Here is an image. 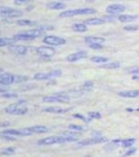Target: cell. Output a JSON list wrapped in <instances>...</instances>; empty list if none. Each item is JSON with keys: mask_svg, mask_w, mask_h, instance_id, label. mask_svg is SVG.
<instances>
[{"mask_svg": "<svg viewBox=\"0 0 139 157\" xmlns=\"http://www.w3.org/2000/svg\"><path fill=\"white\" fill-rule=\"evenodd\" d=\"M4 111L9 114H16V115H22L27 112L26 104L23 101H19L18 103L12 104V105L7 106L4 109Z\"/></svg>", "mask_w": 139, "mask_h": 157, "instance_id": "obj_1", "label": "cell"}, {"mask_svg": "<svg viewBox=\"0 0 139 157\" xmlns=\"http://www.w3.org/2000/svg\"><path fill=\"white\" fill-rule=\"evenodd\" d=\"M43 35V30L40 29H32V30H26L24 33L21 34L15 35L14 39L17 41H30L32 39H36V38L42 36Z\"/></svg>", "mask_w": 139, "mask_h": 157, "instance_id": "obj_2", "label": "cell"}, {"mask_svg": "<svg viewBox=\"0 0 139 157\" xmlns=\"http://www.w3.org/2000/svg\"><path fill=\"white\" fill-rule=\"evenodd\" d=\"M44 103H68L69 98L64 94H55V95H46L43 98Z\"/></svg>", "mask_w": 139, "mask_h": 157, "instance_id": "obj_3", "label": "cell"}, {"mask_svg": "<svg viewBox=\"0 0 139 157\" xmlns=\"http://www.w3.org/2000/svg\"><path fill=\"white\" fill-rule=\"evenodd\" d=\"M0 14L2 17H9V18H16V17H21L23 15V13L19 10H13L9 9V7L1 6L0 9Z\"/></svg>", "mask_w": 139, "mask_h": 157, "instance_id": "obj_4", "label": "cell"}, {"mask_svg": "<svg viewBox=\"0 0 139 157\" xmlns=\"http://www.w3.org/2000/svg\"><path fill=\"white\" fill-rule=\"evenodd\" d=\"M62 75L61 70H52L49 72H38L34 75L35 80H49L54 77H59Z\"/></svg>", "mask_w": 139, "mask_h": 157, "instance_id": "obj_5", "label": "cell"}, {"mask_svg": "<svg viewBox=\"0 0 139 157\" xmlns=\"http://www.w3.org/2000/svg\"><path fill=\"white\" fill-rule=\"evenodd\" d=\"M43 42L48 45H64L66 43V40L57 36H45L43 38Z\"/></svg>", "mask_w": 139, "mask_h": 157, "instance_id": "obj_6", "label": "cell"}, {"mask_svg": "<svg viewBox=\"0 0 139 157\" xmlns=\"http://www.w3.org/2000/svg\"><path fill=\"white\" fill-rule=\"evenodd\" d=\"M3 135H17V136H29L32 132L29 129H23V130H14V129H7L2 132Z\"/></svg>", "mask_w": 139, "mask_h": 157, "instance_id": "obj_7", "label": "cell"}, {"mask_svg": "<svg viewBox=\"0 0 139 157\" xmlns=\"http://www.w3.org/2000/svg\"><path fill=\"white\" fill-rule=\"evenodd\" d=\"M55 50L50 46H40L37 48V54L42 58H51Z\"/></svg>", "mask_w": 139, "mask_h": 157, "instance_id": "obj_8", "label": "cell"}, {"mask_svg": "<svg viewBox=\"0 0 139 157\" xmlns=\"http://www.w3.org/2000/svg\"><path fill=\"white\" fill-rule=\"evenodd\" d=\"M106 141H107V138L106 137H92V138L81 140L77 143V145L79 146H90V145H96V144L106 143Z\"/></svg>", "mask_w": 139, "mask_h": 157, "instance_id": "obj_9", "label": "cell"}, {"mask_svg": "<svg viewBox=\"0 0 139 157\" xmlns=\"http://www.w3.org/2000/svg\"><path fill=\"white\" fill-rule=\"evenodd\" d=\"M15 78L16 75H11V73H1L0 75V84L1 85H11L15 83Z\"/></svg>", "mask_w": 139, "mask_h": 157, "instance_id": "obj_10", "label": "cell"}, {"mask_svg": "<svg viewBox=\"0 0 139 157\" xmlns=\"http://www.w3.org/2000/svg\"><path fill=\"white\" fill-rule=\"evenodd\" d=\"M126 10V6H122V4H111L106 9L109 14H117V13H121Z\"/></svg>", "mask_w": 139, "mask_h": 157, "instance_id": "obj_11", "label": "cell"}, {"mask_svg": "<svg viewBox=\"0 0 139 157\" xmlns=\"http://www.w3.org/2000/svg\"><path fill=\"white\" fill-rule=\"evenodd\" d=\"M86 56H87V52H75V54L68 56L67 61L68 62H75V61L84 59V58H86Z\"/></svg>", "mask_w": 139, "mask_h": 157, "instance_id": "obj_12", "label": "cell"}, {"mask_svg": "<svg viewBox=\"0 0 139 157\" xmlns=\"http://www.w3.org/2000/svg\"><path fill=\"white\" fill-rule=\"evenodd\" d=\"M118 94L121 98H137L139 95V90H126V91H121Z\"/></svg>", "mask_w": 139, "mask_h": 157, "instance_id": "obj_13", "label": "cell"}, {"mask_svg": "<svg viewBox=\"0 0 139 157\" xmlns=\"http://www.w3.org/2000/svg\"><path fill=\"white\" fill-rule=\"evenodd\" d=\"M105 38H100V37H86L85 38V42L89 45L92 44H102L105 42Z\"/></svg>", "mask_w": 139, "mask_h": 157, "instance_id": "obj_14", "label": "cell"}, {"mask_svg": "<svg viewBox=\"0 0 139 157\" xmlns=\"http://www.w3.org/2000/svg\"><path fill=\"white\" fill-rule=\"evenodd\" d=\"M9 49L16 55H25L27 52L26 47L22 46V45H12V46H9Z\"/></svg>", "mask_w": 139, "mask_h": 157, "instance_id": "obj_15", "label": "cell"}, {"mask_svg": "<svg viewBox=\"0 0 139 157\" xmlns=\"http://www.w3.org/2000/svg\"><path fill=\"white\" fill-rule=\"evenodd\" d=\"M105 21H106V19H103V18H89L86 20L84 23L87 25H100V24L105 23Z\"/></svg>", "mask_w": 139, "mask_h": 157, "instance_id": "obj_16", "label": "cell"}, {"mask_svg": "<svg viewBox=\"0 0 139 157\" xmlns=\"http://www.w3.org/2000/svg\"><path fill=\"white\" fill-rule=\"evenodd\" d=\"M138 17L137 16H133V15H119L118 17V20L120 22H123V23H128V22H131V21H134L135 19H137Z\"/></svg>", "mask_w": 139, "mask_h": 157, "instance_id": "obj_17", "label": "cell"}, {"mask_svg": "<svg viewBox=\"0 0 139 157\" xmlns=\"http://www.w3.org/2000/svg\"><path fill=\"white\" fill-rule=\"evenodd\" d=\"M32 133H47L49 131V129L45 126H35V127L28 128Z\"/></svg>", "mask_w": 139, "mask_h": 157, "instance_id": "obj_18", "label": "cell"}, {"mask_svg": "<svg viewBox=\"0 0 139 157\" xmlns=\"http://www.w3.org/2000/svg\"><path fill=\"white\" fill-rule=\"evenodd\" d=\"M72 29L77 33H84L88 29V27H87V24H85V23H75L72 25Z\"/></svg>", "mask_w": 139, "mask_h": 157, "instance_id": "obj_19", "label": "cell"}, {"mask_svg": "<svg viewBox=\"0 0 139 157\" xmlns=\"http://www.w3.org/2000/svg\"><path fill=\"white\" fill-rule=\"evenodd\" d=\"M75 12H77V15H90V14H95V13H96V11H95L94 9H90V7L75 10Z\"/></svg>", "mask_w": 139, "mask_h": 157, "instance_id": "obj_20", "label": "cell"}, {"mask_svg": "<svg viewBox=\"0 0 139 157\" xmlns=\"http://www.w3.org/2000/svg\"><path fill=\"white\" fill-rule=\"evenodd\" d=\"M65 4L62 3V2H49L47 3V7L50 10H62L65 9Z\"/></svg>", "mask_w": 139, "mask_h": 157, "instance_id": "obj_21", "label": "cell"}, {"mask_svg": "<svg viewBox=\"0 0 139 157\" xmlns=\"http://www.w3.org/2000/svg\"><path fill=\"white\" fill-rule=\"evenodd\" d=\"M45 112H50V113H64L67 112L66 109H62L60 107H47L44 109Z\"/></svg>", "mask_w": 139, "mask_h": 157, "instance_id": "obj_22", "label": "cell"}, {"mask_svg": "<svg viewBox=\"0 0 139 157\" xmlns=\"http://www.w3.org/2000/svg\"><path fill=\"white\" fill-rule=\"evenodd\" d=\"M120 66V63L119 62H111V63H107V64H103L100 65V67L105 68V69H116Z\"/></svg>", "mask_w": 139, "mask_h": 157, "instance_id": "obj_23", "label": "cell"}, {"mask_svg": "<svg viewBox=\"0 0 139 157\" xmlns=\"http://www.w3.org/2000/svg\"><path fill=\"white\" fill-rule=\"evenodd\" d=\"M72 16H77L75 10H69V11H65L60 14L61 18H66V17H72Z\"/></svg>", "mask_w": 139, "mask_h": 157, "instance_id": "obj_24", "label": "cell"}, {"mask_svg": "<svg viewBox=\"0 0 139 157\" xmlns=\"http://www.w3.org/2000/svg\"><path fill=\"white\" fill-rule=\"evenodd\" d=\"M15 42V39H9V38H1L0 39V46L3 47L6 45H11Z\"/></svg>", "mask_w": 139, "mask_h": 157, "instance_id": "obj_25", "label": "cell"}, {"mask_svg": "<svg viewBox=\"0 0 139 157\" xmlns=\"http://www.w3.org/2000/svg\"><path fill=\"white\" fill-rule=\"evenodd\" d=\"M17 24L21 26H32V25H35V22L32 20H18Z\"/></svg>", "mask_w": 139, "mask_h": 157, "instance_id": "obj_26", "label": "cell"}, {"mask_svg": "<svg viewBox=\"0 0 139 157\" xmlns=\"http://www.w3.org/2000/svg\"><path fill=\"white\" fill-rule=\"evenodd\" d=\"M136 139L135 138H129V139H123V140H121V145L123 147H126V148H129V147H131L132 145H134V143H135Z\"/></svg>", "mask_w": 139, "mask_h": 157, "instance_id": "obj_27", "label": "cell"}, {"mask_svg": "<svg viewBox=\"0 0 139 157\" xmlns=\"http://www.w3.org/2000/svg\"><path fill=\"white\" fill-rule=\"evenodd\" d=\"M16 152V149L14 147H9V148H4L2 149L1 154L2 155H11V154H14Z\"/></svg>", "mask_w": 139, "mask_h": 157, "instance_id": "obj_28", "label": "cell"}, {"mask_svg": "<svg viewBox=\"0 0 139 157\" xmlns=\"http://www.w3.org/2000/svg\"><path fill=\"white\" fill-rule=\"evenodd\" d=\"M91 61L94 63H106V62H108V58L96 56V57H93L92 59H91Z\"/></svg>", "mask_w": 139, "mask_h": 157, "instance_id": "obj_29", "label": "cell"}, {"mask_svg": "<svg viewBox=\"0 0 139 157\" xmlns=\"http://www.w3.org/2000/svg\"><path fill=\"white\" fill-rule=\"evenodd\" d=\"M92 87H93V83L91 82V81H87V82H86L81 88H82L83 90H85V91H89V90L92 89Z\"/></svg>", "mask_w": 139, "mask_h": 157, "instance_id": "obj_30", "label": "cell"}, {"mask_svg": "<svg viewBox=\"0 0 139 157\" xmlns=\"http://www.w3.org/2000/svg\"><path fill=\"white\" fill-rule=\"evenodd\" d=\"M1 98H18V94L17 93H2L1 94Z\"/></svg>", "mask_w": 139, "mask_h": 157, "instance_id": "obj_31", "label": "cell"}, {"mask_svg": "<svg viewBox=\"0 0 139 157\" xmlns=\"http://www.w3.org/2000/svg\"><path fill=\"white\" fill-rule=\"evenodd\" d=\"M28 80L27 77H23V75H16L15 78V83H22V82H25V81Z\"/></svg>", "mask_w": 139, "mask_h": 157, "instance_id": "obj_32", "label": "cell"}, {"mask_svg": "<svg viewBox=\"0 0 139 157\" xmlns=\"http://www.w3.org/2000/svg\"><path fill=\"white\" fill-rule=\"evenodd\" d=\"M73 117L74 118H80V120H82V121H84L85 123H88L91 118H89V117H86V116H83L82 114H79V113H75V114H73Z\"/></svg>", "mask_w": 139, "mask_h": 157, "instance_id": "obj_33", "label": "cell"}, {"mask_svg": "<svg viewBox=\"0 0 139 157\" xmlns=\"http://www.w3.org/2000/svg\"><path fill=\"white\" fill-rule=\"evenodd\" d=\"M69 129H70V130H74V131H83V130H84V127L71 124V125H69Z\"/></svg>", "mask_w": 139, "mask_h": 157, "instance_id": "obj_34", "label": "cell"}, {"mask_svg": "<svg viewBox=\"0 0 139 157\" xmlns=\"http://www.w3.org/2000/svg\"><path fill=\"white\" fill-rule=\"evenodd\" d=\"M123 29L127 30V32H134V30L138 29V26H136V25H129V26L123 27Z\"/></svg>", "mask_w": 139, "mask_h": 157, "instance_id": "obj_35", "label": "cell"}, {"mask_svg": "<svg viewBox=\"0 0 139 157\" xmlns=\"http://www.w3.org/2000/svg\"><path fill=\"white\" fill-rule=\"evenodd\" d=\"M88 116H89V118H100L102 117V115H100V113L98 112H90L89 114H88Z\"/></svg>", "mask_w": 139, "mask_h": 157, "instance_id": "obj_36", "label": "cell"}, {"mask_svg": "<svg viewBox=\"0 0 139 157\" xmlns=\"http://www.w3.org/2000/svg\"><path fill=\"white\" fill-rule=\"evenodd\" d=\"M129 73H131V75H137L139 73V67H132V68H129L127 70Z\"/></svg>", "mask_w": 139, "mask_h": 157, "instance_id": "obj_37", "label": "cell"}, {"mask_svg": "<svg viewBox=\"0 0 139 157\" xmlns=\"http://www.w3.org/2000/svg\"><path fill=\"white\" fill-rule=\"evenodd\" d=\"M1 137L3 138L4 140H6V141H14V140H15V138H14V137H12L11 135H3V134H2Z\"/></svg>", "mask_w": 139, "mask_h": 157, "instance_id": "obj_38", "label": "cell"}, {"mask_svg": "<svg viewBox=\"0 0 139 157\" xmlns=\"http://www.w3.org/2000/svg\"><path fill=\"white\" fill-rule=\"evenodd\" d=\"M135 152H136V149H131V150H129L128 152H126V153L122 155V157H128V156H130V155H132V154H134Z\"/></svg>", "mask_w": 139, "mask_h": 157, "instance_id": "obj_39", "label": "cell"}, {"mask_svg": "<svg viewBox=\"0 0 139 157\" xmlns=\"http://www.w3.org/2000/svg\"><path fill=\"white\" fill-rule=\"evenodd\" d=\"M89 46L93 49H102L103 48L102 44H92V45H89Z\"/></svg>", "mask_w": 139, "mask_h": 157, "instance_id": "obj_40", "label": "cell"}, {"mask_svg": "<svg viewBox=\"0 0 139 157\" xmlns=\"http://www.w3.org/2000/svg\"><path fill=\"white\" fill-rule=\"evenodd\" d=\"M29 0H15V2L17 3H25V2H28Z\"/></svg>", "mask_w": 139, "mask_h": 157, "instance_id": "obj_41", "label": "cell"}, {"mask_svg": "<svg viewBox=\"0 0 139 157\" xmlns=\"http://www.w3.org/2000/svg\"><path fill=\"white\" fill-rule=\"evenodd\" d=\"M11 125V123H9V121H4V123H2V127H6V126H9Z\"/></svg>", "mask_w": 139, "mask_h": 157, "instance_id": "obj_42", "label": "cell"}, {"mask_svg": "<svg viewBox=\"0 0 139 157\" xmlns=\"http://www.w3.org/2000/svg\"><path fill=\"white\" fill-rule=\"evenodd\" d=\"M133 80H136V81H139V77H133Z\"/></svg>", "mask_w": 139, "mask_h": 157, "instance_id": "obj_43", "label": "cell"}, {"mask_svg": "<svg viewBox=\"0 0 139 157\" xmlns=\"http://www.w3.org/2000/svg\"><path fill=\"white\" fill-rule=\"evenodd\" d=\"M86 157H90V156H86Z\"/></svg>", "mask_w": 139, "mask_h": 157, "instance_id": "obj_44", "label": "cell"}]
</instances>
